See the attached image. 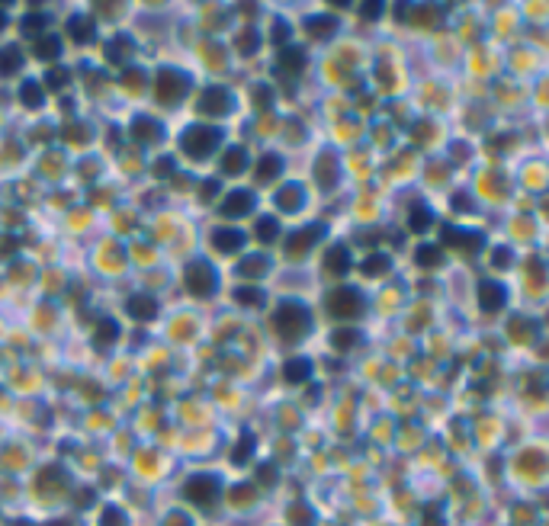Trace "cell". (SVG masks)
<instances>
[{
    "label": "cell",
    "instance_id": "obj_1",
    "mask_svg": "<svg viewBox=\"0 0 549 526\" xmlns=\"http://www.w3.org/2000/svg\"><path fill=\"white\" fill-rule=\"evenodd\" d=\"M273 327H277V334L283 337V341H299V337H306V331H308L306 305H299V302L279 305L277 318H273Z\"/></svg>",
    "mask_w": 549,
    "mask_h": 526
},
{
    "label": "cell",
    "instance_id": "obj_2",
    "mask_svg": "<svg viewBox=\"0 0 549 526\" xmlns=\"http://www.w3.org/2000/svg\"><path fill=\"white\" fill-rule=\"evenodd\" d=\"M219 141H222V132H219V129H209V125H193L190 132H183L180 145H183L186 154L209 157L215 151V145H219Z\"/></svg>",
    "mask_w": 549,
    "mask_h": 526
},
{
    "label": "cell",
    "instance_id": "obj_3",
    "mask_svg": "<svg viewBox=\"0 0 549 526\" xmlns=\"http://www.w3.org/2000/svg\"><path fill=\"white\" fill-rule=\"evenodd\" d=\"M328 312L335 318H357V314H363V296L350 286H337L328 296Z\"/></svg>",
    "mask_w": 549,
    "mask_h": 526
},
{
    "label": "cell",
    "instance_id": "obj_4",
    "mask_svg": "<svg viewBox=\"0 0 549 526\" xmlns=\"http://www.w3.org/2000/svg\"><path fill=\"white\" fill-rule=\"evenodd\" d=\"M183 279H186V289H190L193 296H199V299H206V296H212V292H215V270L209 267L206 260H193V263L186 267Z\"/></svg>",
    "mask_w": 549,
    "mask_h": 526
},
{
    "label": "cell",
    "instance_id": "obj_5",
    "mask_svg": "<svg viewBox=\"0 0 549 526\" xmlns=\"http://www.w3.org/2000/svg\"><path fill=\"white\" fill-rule=\"evenodd\" d=\"M183 494L193 504H212L215 498H219V478L215 475H193V478H186L183 485Z\"/></svg>",
    "mask_w": 549,
    "mask_h": 526
},
{
    "label": "cell",
    "instance_id": "obj_6",
    "mask_svg": "<svg viewBox=\"0 0 549 526\" xmlns=\"http://www.w3.org/2000/svg\"><path fill=\"white\" fill-rule=\"evenodd\" d=\"M190 90V81H186L180 71H161L158 74V100L174 106V103L183 100V93Z\"/></svg>",
    "mask_w": 549,
    "mask_h": 526
},
{
    "label": "cell",
    "instance_id": "obj_7",
    "mask_svg": "<svg viewBox=\"0 0 549 526\" xmlns=\"http://www.w3.org/2000/svg\"><path fill=\"white\" fill-rule=\"evenodd\" d=\"M232 110V93L225 87H206L203 97H199V112L206 116H225Z\"/></svg>",
    "mask_w": 549,
    "mask_h": 526
},
{
    "label": "cell",
    "instance_id": "obj_8",
    "mask_svg": "<svg viewBox=\"0 0 549 526\" xmlns=\"http://www.w3.org/2000/svg\"><path fill=\"white\" fill-rule=\"evenodd\" d=\"M321 238V225H308V228H299V231H292V238L286 241V254L292 260H302L312 250V244Z\"/></svg>",
    "mask_w": 549,
    "mask_h": 526
},
{
    "label": "cell",
    "instance_id": "obj_9",
    "mask_svg": "<svg viewBox=\"0 0 549 526\" xmlns=\"http://www.w3.org/2000/svg\"><path fill=\"white\" fill-rule=\"evenodd\" d=\"M251 209H254V193H248V190H234V193L225 196L222 203V215H228V219L251 215Z\"/></svg>",
    "mask_w": 549,
    "mask_h": 526
},
{
    "label": "cell",
    "instance_id": "obj_10",
    "mask_svg": "<svg viewBox=\"0 0 549 526\" xmlns=\"http://www.w3.org/2000/svg\"><path fill=\"white\" fill-rule=\"evenodd\" d=\"M504 302H508V292H504L501 283H482L479 286V305H482L485 312H498V308H504Z\"/></svg>",
    "mask_w": 549,
    "mask_h": 526
},
{
    "label": "cell",
    "instance_id": "obj_11",
    "mask_svg": "<svg viewBox=\"0 0 549 526\" xmlns=\"http://www.w3.org/2000/svg\"><path fill=\"white\" fill-rule=\"evenodd\" d=\"M212 247L222 250V254H232V250H238L244 244V234L238 228H215L212 231Z\"/></svg>",
    "mask_w": 549,
    "mask_h": 526
},
{
    "label": "cell",
    "instance_id": "obj_12",
    "mask_svg": "<svg viewBox=\"0 0 549 526\" xmlns=\"http://www.w3.org/2000/svg\"><path fill=\"white\" fill-rule=\"evenodd\" d=\"M68 36L74 39L77 45H87V42H93V36H97L93 19L90 17H71V19H68Z\"/></svg>",
    "mask_w": 549,
    "mask_h": 526
},
{
    "label": "cell",
    "instance_id": "obj_13",
    "mask_svg": "<svg viewBox=\"0 0 549 526\" xmlns=\"http://www.w3.org/2000/svg\"><path fill=\"white\" fill-rule=\"evenodd\" d=\"M443 241H447L450 247H466V250L482 247V234H472V231H463V228H447L443 231Z\"/></svg>",
    "mask_w": 549,
    "mask_h": 526
},
{
    "label": "cell",
    "instance_id": "obj_14",
    "mask_svg": "<svg viewBox=\"0 0 549 526\" xmlns=\"http://www.w3.org/2000/svg\"><path fill=\"white\" fill-rule=\"evenodd\" d=\"M129 314L135 321H151L154 314H158V305L151 296H132L129 299Z\"/></svg>",
    "mask_w": 549,
    "mask_h": 526
},
{
    "label": "cell",
    "instance_id": "obj_15",
    "mask_svg": "<svg viewBox=\"0 0 549 526\" xmlns=\"http://www.w3.org/2000/svg\"><path fill=\"white\" fill-rule=\"evenodd\" d=\"M325 267H328V273H335V276H344L347 270H350V254H347L344 244H337V247L328 250Z\"/></svg>",
    "mask_w": 549,
    "mask_h": 526
},
{
    "label": "cell",
    "instance_id": "obj_16",
    "mask_svg": "<svg viewBox=\"0 0 549 526\" xmlns=\"http://www.w3.org/2000/svg\"><path fill=\"white\" fill-rule=\"evenodd\" d=\"M244 167H248V151H244V148L225 151V157H222V170H225V174H241Z\"/></svg>",
    "mask_w": 549,
    "mask_h": 526
},
{
    "label": "cell",
    "instance_id": "obj_17",
    "mask_svg": "<svg viewBox=\"0 0 549 526\" xmlns=\"http://www.w3.org/2000/svg\"><path fill=\"white\" fill-rule=\"evenodd\" d=\"M279 170H283V161H279L277 154H267L261 164H257V180H261V183H270V180L279 176Z\"/></svg>",
    "mask_w": 549,
    "mask_h": 526
},
{
    "label": "cell",
    "instance_id": "obj_18",
    "mask_svg": "<svg viewBox=\"0 0 549 526\" xmlns=\"http://www.w3.org/2000/svg\"><path fill=\"white\" fill-rule=\"evenodd\" d=\"M32 52H36V58H55L58 52H61V39L58 36H39L36 45H32Z\"/></svg>",
    "mask_w": 549,
    "mask_h": 526
},
{
    "label": "cell",
    "instance_id": "obj_19",
    "mask_svg": "<svg viewBox=\"0 0 549 526\" xmlns=\"http://www.w3.org/2000/svg\"><path fill=\"white\" fill-rule=\"evenodd\" d=\"M308 372H312V366H308V360H302V356L286 360V366H283V376H286L289 382H306Z\"/></svg>",
    "mask_w": 549,
    "mask_h": 526
},
{
    "label": "cell",
    "instance_id": "obj_20",
    "mask_svg": "<svg viewBox=\"0 0 549 526\" xmlns=\"http://www.w3.org/2000/svg\"><path fill=\"white\" fill-rule=\"evenodd\" d=\"M277 205L283 209V212H296V209H302V190H299V186H286V190L277 196Z\"/></svg>",
    "mask_w": 549,
    "mask_h": 526
},
{
    "label": "cell",
    "instance_id": "obj_21",
    "mask_svg": "<svg viewBox=\"0 0 549 526\" xmlns=\"http://www.w3.org/2000/svg\"><path fill=\"white\" fill-rule=\"evenodd\" d=\"M267 270H270L267 257H261V254H254L251 260H241V267H238V273H241V276H248V279H254V276H261V273H267Z\"/></svg>",
    "mask_w": 549,
    "mask_h": 526
},
{
    "label": "cell",
    "instance_id": "obj_22",
    "mask_svg": "<svg viewBox=\"0 0 549 526\" xmlns=\"http://www.w3.org/2000/svg\"><path fill=\"white\" fill-rule=\"evenodd\" d=\"M360 270H363V276H382V273H389V257L386 254H370Z\"/></svg>",
    "mask_w": 549,
    "mask_h": 526
},
{
    "label": "cell",
    "instance_id": "obj_23",
    "mask_svg": "<svg viewBox=\"0 0 549 526\" xmlns=\"http://www.w3.org/2000/svg\"><path fill=\"white\" fill-rule=\"evenodd\" d=\"M279 68H286V71H302V68H306V52H302V48H283Z\"/></svg>",
    "mask_w": 549,
    "mask_h": 526
},
{
    "label": "cell",
    "instance_id": "obj_24",
    "mask_svg": "<svg viewBox=\"0 0 549 526\" xmlns=\"http://www.w3.org/2000/svg\"><path fill=\"white\" fill-rule=\"evenodd\" d=\"M19 100L26 103L29 110H39V106H42V87H39L36 81H26L19 87Z\"/></svg>",
    "mask_w": 549,
    "mask_h": 526
},
{
    "label": "cell",
    "instance_id": "obj_25",
    "mask_svg": "<svg viewBox=\"0 0 549 526\" xmlns=\"http://www.w3.org/2000/svg\"><path fill=\"white\" fill-rule=\"evenodd\" d=\"M335 29H337V19H335V17L308 19V32H312L315 39H328V36H335Z\"/></svg>",
    "mask_w": 549,
    "mask_h": 526
},
{
    "label": "cell",
    "instance_id": "obj_26",
    "mask_svg": "<svg viewBox=\"0 0 549 526\" xmlns=\"http://www.w3.org/2000/svg\"><path fill=\"white\" fill-rule=\"evenodd\" d=\"M408 225H411V231H428L430 225H434V212H430L428 205H415Z\"/></svg>",
    "mask_w": 549,
    "mask_h": 526
},
{
    "label": "cell",
    "instance_id": "obj_27",
    "mask_svg": "<svg viewBox=\"0 0 549 526\" xmlns=\"http://www.w3.org/2000/svg\"><path fill=\"white\" fill-rule=\"evenodd\" d=\"M234 302H238V305H251V308H261L263 292H261V289H254V286H241V289H234Z\"/></svg>",
    "mask_w": 549,
    "mask_h": 526
},
{
    "label": "cell",
    "instance_id": "obj_28",
    "mask_svg": "<svg viewBox=\"0 0 549 526\" xmlns=\"http://www.w3.org/2000/svg\"><path fill=\"white\" fill-rule=\"evenodd\" d=\"M23 68V55H19L17 48H7L3 55H0V74H13Z\"/></svg>",
    "mask_w": 549,
    "mask_h": 526
},
{
    "label": "cell",
    "instance_id": "obj_29",
    "mask_svg": "<svg viewBox=\"0 0 549 526\" xmlns=\"http://www.w3.org/2000/svg\"><path fill=\"white\" fill-rule=\"evenodd\" d=\"M119 337V324L110 321V318H103L100 324H97V343H112Z\"/></svg>",
    "mask_w": 549,
    "mask_h": 526
},
{
    "label": "cell",
    "instance_id": "obj_30",
    "mask_svg": "<svg viewBox=\"0 0 549 526\" xmlns=\"http://www.w3.org/2000/svg\"><path fill=\"white\" fill-rule=\"evenodd\" d=\"M254 456V436H244L241 443L234 446V452H232V462L234 465H241V462H248Z\"/></svg>",
    "mask_w": 549,
    "mask_h": 526
},
{
    "label": "cell",
    "instance_id": "obj_31",
    "mask_svg": "<svg viewBox=\"0 0 549 526\" xmlns=\"http://www.w3.org/2000/svg\"><path fill=\"white\" fill-rule=\"evenodd\" d=\"M277 231H279L277 219H261L257 222V241H277Z\"/></svg>",
    "mask_w": 549,
    "mask_h": 526
},
{
    "label": "cell",
    "instance_id": "obj_32",
    "mask_svg": "<svg viewBox=\"0 0 549 526\" xmlns=\"http://www.w3.org/2000/svg\"><path fill=\"white\" fill-rule=\"evenodd\" d=\"M154 129H158V125H154L151 119H135V139L141 135L145 141H154V139H158V132H154Z\"/></svg>",
    "mask_w": 549,
    "mask_h": 526
},
{
    "label": "cell",
    "instance_id": "obj_33",
    "mask_svg": "<svg viewBox=\"0 0 549 526\" xmlns=\"http://www.w3.org/2000/svg\"><path fill=\"white\" fill-rule=\"evenodd\" d=\"M418 263H421V267H437V263H440V247H421L418 250Z\"/></svg>",
    "mask_w": 549,
    "mask_h": 526
},
{
    "label": "cell",
    "instance_id": "obj_34",
    "mask_svg": "<svg viewBox=\"0 0 549 526\" xmlns=\"http://www.w3.org/2000/svg\"><path fill=\"white\" fill-rule=\"evenodd\" d=\"M23 29H26V36H42V29H46V17L39 13V17H26L23 19Z\"/></svg>",
    "mask_w": 549,
    "mask_h": 526
},
{
    "label": "cell",
    "instance_id": "obj_35",
    "mask_svg": "<svg viewBox=\"0 0 549 526\" xmlns=\"http://www.w3.org/2000/svg\"><path fill=\"white\" fill-rule=\"evenodd\" d=\"M238 48H241L244 55H251L254 48H257V32H254V29H244L241 36H238Z\"/></svg>",
    "mask_w": 549,
    "mask_h": 526
},
{
    "label": "cell",
    "instance_id": "obj_36",
    "mask_svg": "<svg viewBox=\"0 0 549 526\" xmlns=\"http://www.w3.org/2000/svg\"><path fill=\"white\" fill-rule=\"evenodd\" d=\"M357 343V331H335V347L337 350H347Z\"/></svg>",
    "mask_w": 549,
    "mask_h": 526
},
{
    "label": "cell",
    "instance_id": "obj_37",
    "mask_svg": "<svg viewBox=\"0 0 549 526\" xmlns=\"http://www.w3.org/2000/svg\"><path fill=\"white\" fill-rule=\"evenodd\" d=\"M65 83H68V71H65V68H61V71H58V68H55V71H48V87H52V90H61Z\"/></svg>",
    "mask_w": 549,
    "mask_h": 526
},
{
    "label": "cell",
    "instance_id": "obj_38",
    "mask_svg": "<svg viewBox=\"0 0 549 526\" xmlns=\"http://www.w3.org/2000/svg\"><path fill=\"white\" fill-rule=\"evenodd\" d=\"M103 526H126V520H122V510L110 507L106 514H103Z\"/></svg>",
    "mask_w": 549,
    "mask_h": 526
},
{
    "label": "cell",
    "instance_id": "obj_39",
    "mask_svg": "<svg viewBox=\"0 0 549 526\" xmlns=\"http://www.w3.org/2000/svg\"><path fill=\"white\" fill-rule=\"evenodd\" d=\"M254 97H257V106H261V110L273 103V93L267 90V87H257V90H254Z\"/></svg>",
    "mask_w": 549,
    "mask_h": 526
},
{
    "label": "cell",
    "instance_id": "obj_40",
    "mask_svg": "<svg viewBox=\"0 0 549 526\" xmlns=\"http://www.w3.org/2000/svg\"><path fill=\"white\" fill-rule=\"evenodd\" d=\"M508 257H511V250H508V247H501V250H495L492 263H495V267H508V263H511V260H508Z\"/></svg>",
    "mask_w": 549,
    "mask_h": 526
},
{
    "label": "cell",
    "instance_id": "obj_41",
    "mask_svg": "<svg viewBox=\"0 0 549 526\" xmlns=\"http://www.w3.org/2000/svg\"><path fill=\"white\" fill-rule=\"evenodd\" d=\"M261 481L273 485V481H277V469H270V465H267V469H261Z\"/></svg>",
    "mask_w": 549,
    "mask_h": 526
},
{
    "label": "cell",
    "instance_id": "obj_42",
    "mask_svg": "<svg viewBox=\"0 0 549 526\" xmlns=\"http://www.w3.org/2000/svg\"><path fill=\"white\" fill-rule=\"evenodd\" d=\"M286 39V23H277V29H273V42H283Z\"/></svg>",
    "mask_w": 549,
    "mask_h": 526
},
{
    "label": "cell",
    "instance_id": "obj_43",
    "mask_svg": "<svg viewBox=\"0 0 549 526\" xmlns=\"http://www.w3.org/2000/svg\"><path fill=\"white\" fill-rule=\"evenodd\" d=\"M379 13H382L379 3H366V7H363V17H379Z\"/></svg>",
    "mask_w": 549,
    "mask_h": 526
},
{
    "label": "cell",
    "instance_id": "obj_44",
    "mask_svg": "<svg viewBox=\"0 0 549 526\" xmlns=\"http://www.w3.org/2000/svg\"><path fill=\"white\" fill-rule=\"evenodd\" d=\"M52 526H68V523H52Z\"/></svg>",
    "mask_w": 549,
    "mask_h": 526
}]
</instances>
